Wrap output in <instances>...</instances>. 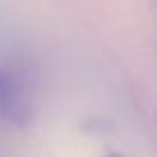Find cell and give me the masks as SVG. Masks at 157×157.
I'll use <instances>...</instances> for the list:
<instances>
[{
    "instance_id": "2",
    "label": "cell",
    "mask_w": 157,
    "mask_h": 157,
    "mask_svg": "<svg viewBox=\"0 0 157 157\" xmlns=\"http://www.w3.org/2000/svg\"><path fill=\"white\" fill-rule=\"evenodd\" d=\"M109 157H120V155H109Z\"/></svg>"
},
{
    "instance_id": "1",
    "label": "cell",
    "mask_w": 157,
    "mask_h": 157,
    "mask_svg": "<svg viewBox=\"0 0 157 157\" xmlns=\"http://www.w3.org/2000/svg\"><path fill=\"white\" fill-rule=\"evenodd\" d=\"M35 111V83L19 60H0V123L28 125Z\"/></svg>"
}]
</instances>
